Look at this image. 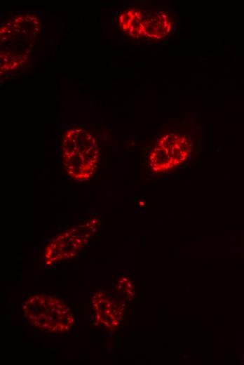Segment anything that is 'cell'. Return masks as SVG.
<instances>
[{"instance_id":"3957f363","label":"cell","mask_w":244,"mask_h":365,"mask_svg":"<svg viewBox=\"0 0 244 365\" xmlns=\"http://www.w3.org/2000/svg\"><path fill=\"white\" fill-rule=\"evenodd\" d=\"M191 150L192 145L188 136L177 133L165 134L150 153V167L156 173L171 170L183 163Z\"/></svg>"},{"instance_id":"7a4b0ae2","label":"cell","mask_w":244,"mask_h":365,"mask_svg":"<svg viewBox=\"0 0 244 365\" xmlns=\"http://www.w3.org/2000/svg\"><path fill=\"white\" fill-rule=\"evenodd\" d=\"M62 158L66 173L76 181L90 179L100 161V150L94 136L81 128L68 130L62 142Z\"/></svg>"},{"instance_id":"277c9868","label":"cell","mask_w":244,"mask_h":365,"mask_svg":"<svg viewBox=\"0 0 244 365\" xmlns=\"http://www.w3.org/2000/svg\"><path fill=\"white\" fill-rule=\"evenodd\" d=\"M99 223L97 218L91 219L76 227L53 239L46 247L45 255L52 263L74 257L88 242Z\"/></svg>"},{"instance_id":"6da1fadb","label":"cell","mask_w":244,"mask_h":365,"mask_svg":"<svg viewBox=\"0 0 244 365\" xmlns=\"http://www.w3.org/2000/svg\"><path fill=\"white\" fill-rule=\"evenodd\" d=\"M40 32V21L30 14L18 15L0 29V69L4 72L22 66Z\"/></svg>"},{"instance_id":"5b68a950","label":"cell","mask_w":244,"mask_h":365,"mask_svg":"<svg viewBox=\"0 0 244 365\" xmlns=\"http://www.w3.org/2000/svg\"><path fill=\"white\" fill-rule=\"evenodd\" d=\"M172 28L171 21L165 13L155 14L144 22L143 36L151 39L166 37Z\"/></svg>"},{"instance_id":"8992f818","label":"cell","mask_w":244,"mask_h":365,"mask_svg":"<svg viewBox=\"0 0 244 365\" xmlns=\"http://www.w3.org/2000/svg\"><path fill=\"white\" fill-rule=\"evenodd\" d=\"M144 15L137 9H129L122 13L118 23L122 29L133 38L143 36Z\"/></svg>"}]
</instances>
